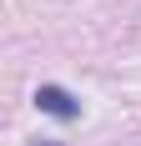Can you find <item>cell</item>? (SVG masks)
<instances>
[{"label": "cell", "mask_w": 141, "mask_h": 146, "mask_svg": "<svg viewBox=\"0 0 141 146\" xmlns=\"http://www.w3.org/2000/svg\"><path fill=\"white\" fill-rule=\"evenodd\" d=\"M30 146H61V141H30Z\"/></svg>", "instance_id": "obj_2"}, {"label": "cell", "mask_w": 141, "mask_h": 146, "mask_svg": "<svg viewBox=\"0 0 141 146\" xmlns=\"http://www.w3.org/2000/svg\"><path fill=\"white\" fill-rule=\"evenodd\" d=\"M35 106H41L45 116H56V121H81V101H76L66 86H56V81L35 86Z\"/></svg>", "instance_id": "obj_1"}]
</instances>
